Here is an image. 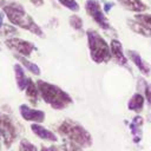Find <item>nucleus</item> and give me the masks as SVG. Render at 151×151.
I'll return each mask as SVG.
<instances>
[{
  "label": "nucleus",
  "mask_w": 151,
  "mask_h": 151,
  "mask_svg": "<svg viewBox=\"0 0 151 151\" xmlns=\"http://www.w3.org/2000/svg\"><path fill=\"white\" fill-rule=\"evenodd\" d=\"M14 74H15V80H17V85L19 87V90L24 91L27 86V83H28V78L26 77L25 72H24V68L21 67V65L19 64H15L14 65Z\"/></svg>",
  "instance_id": "obj_14"
},
{
  "label": "nucleus",
  "mask_w": 151,
  "mask_h": 151,
  "mask_svg": "<svg viewBox=\"0 0 151 151\" xmlns=\"http://www.w3.org/2000/svg\"><path fill=\"white\" fill-rule=\"evenodd\" d=\"M61 147H63L64 151H83V149H81L80 145H78V144H76V143H73L71 140L64 143Z\"/></svg>",
  "instance_id": "obj_20"
},
{
  "label": "nucleus",
  "mask_w": 151,
  "mask_h": 151,
  "mask_svg": "<svg viewBox=\"0 0 151 151\" xmlns=\"http://www.w3.org/2000/svg\"><path fill=\"white\" fill-rule=\"evenodd\" d=\"M4 12L11 24L19 26L24 29H27L39 37H44L41 28L35 24V21L26 13L24 7L20 4H8L4 6Z\"/></svg>",
  "instance_id": "obj_2"
},
{
  "label": "nucleus",
  "mask_w": 151,
  "mask_h": 151,
  "mask_svg": "<svg viewBox=\"0 0 151 151\" xmlns=\"http://www.w3.org/2000/svg\"><path fill=\"white\" fill-rule=\"evenodd\" d=\"M129 26L131 27V29L138 34H142L144 37H151V27H149L147 25L138 21V20H129Z\"/></svg>",
  "instance_id": "obj_13"
},
{
  "label": "nucleus",
  "mask_w": 151,
  "mask_h": 151,
  "mask_svg": "<svg viewBox=\"0 0 151 151\" xmlns=\"http://www.w3.org/2000/svg\"><path fill=\"white\" fill-rule=\"evenodd\" d=\"M118 2L124 8L132 12H143L146 9V5L142 0H118Z\"/></svg>",
  "instance_id": "obj_12"
},
{
  "label": "nucleus",
  "mask_w": 151,
  "mask_h": 151,
  "mask_svg": "<svg viewBox=\"0 0 151 151\" xmlns=\"http://www.w3.org/2000/svg\"><path fill=\"white\" fill-rule=\"evenodd\" d=\"M15 58L31 72V73H33V74H35V76H39L40 74V68L33 63V61H29V60H27L26 59V57H24V55H20V54H15Z\"/></svg>",
  "instance_id": "obj_17"
},
{
  "label": "nucleus",
  "mask_w": 151,
  "mask_h": 151,
  "mask_svg": "<svg viewBox=\"0 0 151 151\" xmlns=\"http://www.w3.org/2000/svg\"><path fill=\"white\" fill-rule=\"evenodd\" d=\"M20 151H38V150L27 139H21V142H20Z\"/></svg>",
  "instance_id": "obj_21"
},
{
  "label": "nucleus",
  "mask_w": 151,
  "mask_h": 151,
  "mask_svg": "<svg viewBox=\"0 0 151 151\" xmlns=\"http://www.w3.org/2000/svg\"><path fill=\"white\" fill-rule=\"evenodd\" d=\"M134 19L147 25L149 27H151V14H137L134 17Z\"/></svg>",
  "instance_id": "obj_22"
},
{
  "label": "nucleus",
  "mask_w": 151,
  "mask_h": 151,
  "mask_svg": "<svg viewBox=\"0 0 151 151\" xmlns=\"http://www.w3.org/2000/svg\"><path fill=\"white\" fill-rule=\"evenodd\" d=\"M144 93H145V97H146L147 101L151 104V85H146V86H145Z\"/></svg>",
  "instance_id": "obj_24"
},
{
  "label": "nucleus",
  "mask_w": 151,
  "mask_h": 151,
  "mask_svg": "<svg viewBox=\"0 0 151 151\" xmlns=\"http://www.w3.org/2000/svg\"><path fill=\"white\" fill-rule=\"evenodd\" d=\"M127 57L131 59V61H133V64L138 67V70H139L143 74H145V76H149V74H150V71H151L150 65H149L145 60H143L142 57H140L137 52H134V51H129V52H127Z\"/></svg>",
  "instance_id": "obj_11"
},
{
  "label": "nucleus",
  "mask_w": 151,
  "mask_h": 151,
  "mask_svg": "<svg viewBox=\"0 0 151 151\" xmlns=\"http://www.w3.org/2000/svg\"><path fill=\"white\" fill-rule=\"evenodd\" d=\"M37 85L39 88L40 97L54 110H63L72 103V98L70 97V94L57 85L50 84L44 80H38Z\"/></svg>",
  "instance_id": "obj_1"
},
{
  "label": "nucleus",
  "mask_w": 151,
  "mask_h": 151,
  "mask_svg": "<svg viewBox=\"0 0 151 151\" xmlns=\"http://www.w3.org/2000/svg\"><path fill=\"white\" fill-rule=\"evenodd\" d=\"M57 131L59 134L65 136L68 140L80 145L81 147H88L92 145V137L86 131L85 127H83L80 124L66 119L64 120L58 127Z\"/></svg>",
  "instance_id": "obj_3"
},
{
  "label": "nucleus",
  "mask_w": 151,
  "mask_h": 151,
  "mask_svg": "<svg viewBox=\"0 0 151 151\" xmlns=\"http://www.w3.org/2000/svg\"><path fill=\"white\" fill-rule=\"evenodd\" d=\"M0 5H5V1L4 0H0Z\"/></svg>",
  "instance_id": "obj_28"
},
{
  "label": "nucleus",
  "mask_w": 151,
  "mask_h": 151,
  "mask_svg": "<svg viewBox=\"0 0 151 151\" xmlns=\"http://www.w3.org/2000/svg\"><path fill=\"white\" fill-rule=\"evenodd\" d=\"M4 32H5V34H12V33H17V29L13 27V26H9V25H5V27H4Z\"/></svg>",
  "instance_id": "obj_23"
},
{
  "label": "nucleus",
  "mask_w": 151,
  "mask_h": 151,
  "mask_svg": "<svg viewBox=\"0 0 151 151\" xmlns=\"http://www.w3.org/2000/svg\"><path fill=\"white\" fill-rule=\"evenodd\" d=\"M5 44L9 50H12V51L17 52L18 54L24 55L26 58L29 57L32 51L34 50L33 42H29V41H26V40H22V39H19V38H14V37L7 39L5 41Z\"/></svg>",
  "instance_id": "obj_7"
},
{
  "label": "nucleus",
  "mask_w": 151,
  "mask_h": 151,
  "mask_svg": "<svg viewBox=\"0 0 151 151\" xmlns=\"http://www.w3.org/2000/svg\"><path fill=\"white\" fill-rule=\"evenodd\" d=\"M0 137L6 147H9L17 138V127L13 119L7 114L0 113Z\"/></svg>",
  "instance_id": "obj_5"
},
{
  "label": "nucleus",
  "mask_w": 151,
  "mask_h": 151,
  "mask_svg": "<svg viewBox=\"0 0 151 151\" xmlns=\"http://www.w3.org/2000/svg\"><path fill=\"white\" fill-rule=\"evenodd\" d=\"M20 114L25 120L28 122H33V123H41L45 119V112L37 110V109H32L28 105H20L19 107Z\"/></svg>",
  "instance_id": "obj_8"
},
{
  "label": "nucleus",
  "mask_w": 151,
  "mask_h": 151,
  "mask_svg": "<svg viewBox=\"0 0 151 151\" xmlns=\"http://www.w3.org/2000/svg\"><path fill=\"white\" fill-rule=\"evenodd\" d=\"M85 9L86 13L103 28V29H109L110 28V22L103 12L100 4L98 0H87L85 4Z\"/></svg>",
  "instance_id": "obj_6"
},
{
  "label": "nucleus",
  "mask_w": 151,
  "mask_h": 151,
  "mask_svg": "<svg viewBox=\"0 0 151 151\" xmlns=\"http://www.w3.org/2000/svg\"><path fill=\"white\" fill-rule=\"evenodd\" d=\"M26 96L28 97V99L31 100V103L33 105H37L38 103V98H39V88H38V85L33 83V80L31 78H28V83H27V86H26Z\"/></svg>",
  "instance_id": "obj_15"
},
{
  "label": "nucleus",
  "mask_w": 151,
  "mask_h": 151,
  "mask_svg": "<svg viewBox=\"0 0 151 151\" xmlns=\"http://www.w3.org/2000/svg\"><path fill=\"white\" fill-rule=\"evenodd\" d=\"M31 130H32V132H33L37 137H39V138H41V139H44V140H48V142H57V140H58V137L55 136L54 132H52V131H50L48 129L41 126L39 123L32 124V125H31Z\"/></svg>",
  "instance_id": "obj_10"
},
{
  "label": "nucleus",
  "mask_w": 151,
  "mask_h": 151,
  "mask_svg": "<svg viewBox=\"0 0 151 151\" xmlns=\"http://www.w3.org/2000/svg\"><path fill=\"white\" fill-rule=\"evenodd\" d=\"M110 50H111V55L116 60L117 64H119V65H126L127 64V59L123 52V46H122L119 40H116V39L111 40Z\"/></svg>",
  "instance_id": "obj_9"
},
{
  "label": "nucleus",
  "mask_w": 151,
  "mask_h": 151,
  "mask_svg": "<svg viewBox=\"0 0 151 151\" xmlns=\"http://www.w3.org/2000/svg\"><path fill=\"white\" fill-rule=\"evenodd\" d=\"M40 151H59V149L57 146H42Z\"/></svg>",
  "instance_id": "obj_25"
},
{
  "label": "nucleus",
  "mask_w": 151,
  "mask_h": 151,
  "mask_svg": "<svg viewBox=\"0 0 151 151\" xmlns=\"http://www.w3.org/2000/svg\"><path fill=\"white\" fill-rule=\"evenodd\" d=\"M70 25H71L74 29H77V31H81V29H83V20H81V18H80L79 15H77V14H73V15L70 18Z\"/></svg>",
  "instance_id": "obj_18"
},
{
  "label": "nucleus",
  "mask_w": 151,
  "mask_h": 151,
  "mask_svg": "<svg viewBox=\"0 0 151 151\" xmlns=\"http://www.w3.org/2000/svg\"><path fill=\"white\" fill-rule=\"evenodd\" d=\"M2 17H4V14H1V13H0V27L2 26Z\"/></svg>",
  "instance_id": "obj_27"
},
{
  "label": "nucleus",
  "mask_w": 151,
  "mask_h": 151,
  "mask_svg": "<svg viewBox=\"0 0 151 151\" xmlns=\"http://www.w3.org/2000/svg\"><path fill=\"white\" fill-rule=\"evenodd\" d=\"M144 101H145L144 97H143L140 93H136V94H133V96L131 97V99H130L127 106H129V109H130L131 111L140 112V111L143 110V107H144Z\"/></svg>",
  "instance_id": "obj_16"
},
{
  "label": "nucleus",
  "mask_w": 151,
  "mask_h": 151,
  "mask_svg": "<svg viewBox=\"0 0 151 151\" xmlns=\"http://www.w3.org/2000/svg\"><path fill=\"white\" fill-rule=\"evenodd\" d=\"M88 50L91 53V58L94 63H107L111 59V50L105 41V39L93 29H88L86 32Z\"/></svg>",
  "instance_id": "obj_4"
},
{
  "label": "nucleus",
  "mask_w": 151,
  "mask_h": 151,
  "mask_svg": "<svg viewBox=\"0 0 151 151\" xmlns=\"http://www.w3.org/2000/svg\"><path fill=\"white\" fill-rule=\"evenodd\" d=\"M31 2L35 6H41L44 4V0H31Z\"/></svg>",
  "instance_id": "obj_26"
},
{
  "label": "nucleus",
  "mask_w": 151,
  "mask_h": 151,
  "mask_svg": "<svg viewBox=\"0 0 151 151\" xmlns=\"http://www.w3.org/2000/svg\"><path fill=\"white\" fill-rule=\"evenodd\" d=\"M63 6H65L66 8L73 11V12H77L79 11V5L77 4L76 0H58Z\"/></svg>",
  "instance_id": "obj_19"
}]
</instances>
